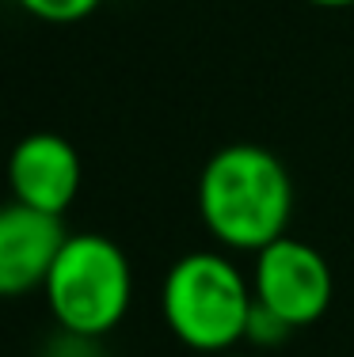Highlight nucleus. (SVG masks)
<instances>
[{"instance_id":"1","label":"nucleus","mask_w":354,"mask_h":357,"mask_svg":"<svg viewBox=\"0 0 354 357\" xmlns=\"http://www.w3.org/2000/svg\"><path fill=\"white\" fill-rule=\"evenodd\" d=\"M198 213L206 232L229 251H263L282 240L293 217L286 164L259 144H229L198 175Z\"/></svg>"},{"instance_id":"2","label":"nucleus","mask_w":354,"mask_h":357,"mask_svg":"<svg viewBox=\"0 0 354 357\" xmlns=\"http://www.w3.org/2000/svg\"><path fill=\"white\" fill-rule=\"evenodd\" d=\"M251 304V282L221 251H191L164 274L160 312L164 323L187 350L225 354L244 342Z\"/></svg>"},{"instance_id":"3","label":"nucleus","mask_w":354,"mask_h":357,"mask_svg":"<svg viewBox=\"0 0 354 357\" xmlns=\"http://www.w3.org/2000/svg\"><path fill=\"white\" fill-rule=\"evenodd\" d=\"M57 331L103 338L126 319L133 301V270L126 251L99 232H73L61 243L42 285Z\"/></svg>"},{"instance_id":"4","label":"nucleus","mask_w":354,"mask_h":357,"mask_svg":"<svg viewBox=\"0 0 354 357\" xmlns=\"http://www.w3.org/2000/svg\"><path fill=\"white\" fill-rule=\"evenodd\" d=\"M251 293L259 304H267L293 327H309L332 308V266L313 243L293 240L290 232L282 240L256 251L251 270Z\"/></svg>"},{"instance_id":"5","label":"nucleus","mask_w":354,"mask_h":357,"mask_svg":"<svg viewBox=\"0 0 354 357\" xmlns=\"http://www.w3.org/2000/svg\"><path fill=\"white\" fill-rule=\"evenodd\" d=\"M69 240L61 217L38 213L23 202L0 206V296H27L46 285L61 243Z\"/></svg>"},{"instance_id":"6","label":"nucleus","mask_w":354,"mask_h":357,"mask_svg":"<svg viewBox=\"0 0 354 357\" xmlns=\"http://www.w3.org/2000/svg\"><path fill=\"white\" fill-rule=\"evenodd\" d=\"M8 190L12 202L38 209L50 217H65V209L80 194V156L57 133H31L8 156Z\"/></svg>"},{"instance_id":"7","label":"nucleus","mask_w":354,"mask_h":357,"mask_svg":"<svg viewBox=\"0 0 354 357\" xmlns=\"http://www.w3.org/2000/svg\"><path fill=\"white\" fill-rule=\"evenodd\" d=\"M293 323H286L278 312H271L267 304H251V316H248V327H244V342H251L256 350H274V346H282L286 338L293 335Z\"/></svg>"},{"instance_id":"8","label":"nucleus","mask_w":354,"mask_h":357,"mask_svg":"<svg viewBox=\"0 0 354 357\" xmlns=\"http://www.w3.org/2000/svg\"><path fill=\"white\" fill-rule=\"evenodd\" d=\"M15 4L42 23H80V20H88L103 0H15Z\"/></svg>"},{"instance_id":"9","label":"nucleus","mask_w":354,"mask_h":357,"mask_svg":"<svg viewBox=\"0 0 354 357\" xmlns=\"http://www.w3.org/2000/svg\"><path fill=\"white\" fill-rule=\"evenodd\" d=\"M96 342H99V338H84V335H69V331H61V335L46 346V357H91V354H96Z\"/></svg>"},{"instance_id":"10","label":"nucleus","mask_w":354,"mask_h":357,"mask_svg":"<svg viewBox=\"0 0 354 357\" xmlns=\"http://www.w3.org/2000/svg\"><path fill=\"white\" fill-rule=\"evenodd\" d=\"M309 4H316V8H351L354 0H309Z\"/></svg>"},{"instance_id":"11","label":"nucleus","mask_w":354,"mask_h":357,"mask_svg":"<svg viewBox=\"0 0 354 357\" xmlns=\"http://www.w3.org/2000/svg\"><path fill=\"white\" fill-rule=\"evenodd\" d=\"M221 357H248V354H221Z\"/></svg>"}]
</instances>
